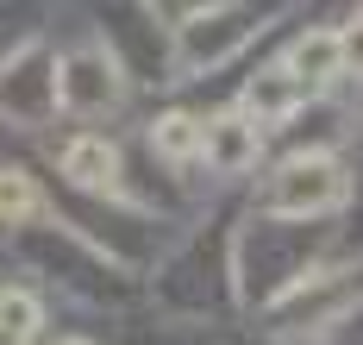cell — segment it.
<instances>
[{
	"label": "cell",
	"mask_w": 363,
	"mask_h": 345,
	"mask_svg": "<svg viewBox=\"0 0 363 345\" xmlns=\"http://www.w3.org/2000/svg\"><path fill=\"white\" fill-rule=\"evenodd\" d=\"M332 44H338V76H363V13L345 32H332Z\"/></svg>",
	"instance_id": "obj_11"
},
{
	"label": "cell",
	"mask_w": 363,
	"mask_h": 345,
	"mask_svg": "<svg viewBox=\"0 0 363 345\" xmlns=\"http://www.w3.org/2000/svg\"><path fill=\"white\" fill-rule=\"evenodd\" d=\"M63 345H88V339H63Z\"/></svg>",
	"instance_id": "obj_12"
},
{
	"label": "cell",
	"mask_w": 363,
	"mask_h": 345,
	"mask_svg": "<svg viewBox=\"0 0 363 345\" xmlns=\"http://www.w3.org/2000/svg\"><path fill=\"white\" fill-rule=\"evenodd\" d=\"M301 88H320V82L338 76V44H332V32H307V38L289 50V63H282Z\"/></svg>",
	"instance_id": "obj_6"
},
{
	"label": "cell",
	"mask_w": 363,
	"mask_h": 345,
	"mask_svg": "<svg viewBox=\"0 0 363 345\" xmlns=\"http://www.w3.org/2000/svg\"><path fill=\"white\" fill-rule=\"evenodd\" d=\"M301 94H307V88H301L289 70H263V76L245 88V101H251V114H257V119H282V114H294V107H301ZM257 119H251V126H257Z\"/></svg>",
	"instance_id": "obj_7"
},
{
	"label": "cell",
	"mask_w": 363,
	"mask_h": 345,
	"mask_svg": "<svg viewBox=\"0 0 363 345\" xmlns=\"http://www.w3.org/2000/svg\"><path fill=\"white\" fill-rule=\"evenodd\" d=\"M38 214V189L26 170H0V220L6 226H19V220H32Z\"/></svg>",
	"instance_id": "obj_10"
},
{
	"label": "cell",
	"mask_w": 363,
	"mask_h": 345,
	"mask_svg": "<svg viewBox=\"0 0 363 345\" xmlns=\"http://www.w3.org/2000/svg\"><path fill=\"white\" fill-rule=\"evenodd\" d=\"M32 333H38V295L6 289L0 295V345H32Z\"/></svg>",
	"instance_id": "obj_9"
},
{
	"label": "cell",
	"mask_w": 363,
	"mask_h": 345,
	"mask_svg": "<svg viewBox=\"0 0 363 345\" xmlns=\"http://www.w3.org/2000/svg\"><path fill=\"white\" fill-rule=\"evenodd\" d=\"M57 101L82 119H101L113 114L119 101H125V76H119V63H113L101 44H88V50H75L69 63H63V76H57Z\"/></svg>",
	"instance_id": "obj_1"
},
{
	"label": "cell",
	"mask_w": 363,
	"mask_h": 345,
	"mask_svg": "<svg viewBox=\"0 0 363 345\" xmlns=\"http://www.w3.org/2000/svg\"><path fill=\"white\" fill-rule=\"evenodd\" d=\"M345 195H351V182H345V170L332 157H294V163H282V176L269 182V207L276 214H326Z\"/></svg>",
	"instance_id": "obj_2"
},
{
	"label": "cell",
	"mask_w": 363,
	"mask_h": 345,
	"mask_svg": "<svg viewBox=\"0 0 363 345\" xmlns=\"http://www.w3.org/2000/svg\"><path fill=\"white\" fill-rule=\"evenodd\" d=\"M63 176H69L75 189H113V176H119V151H113L101 132H82L63 145Z\"/></svg>",
	"instance_id": "obj_4"
},
{
	"label": "cell",
	"mask_w": 363,
	"mask_h": 345,
	"mask_svg": "<svg viewBox=\"0 0 363 345\" xmlns=\"http://www.w3.org/2000/svg\"><path fill=\"white\" fill-rule=\"evenodd\" d=\"M150 151L169 157V163H188V157H201V119L188 114H163L150 126Z\"/></svg>",
	"instance_id": "obj_8"
},
{
	"label": "cell",
	"mask_w": 363,
	"mask_h": 345,
	"mask_svg": "<svg viewBox=\"0 0 363 345\" xmlns=\"http://www.w3.org/2000/svg\"><path fill=\"white\" fill-rule=\"evenodd\" d=\"M257 126L251 119H238V114H225V119H207L201 126V157L213 163V170H225V176H238V170H251L257 163Z\"/></svg>",
	"instance_id": "obj_3"
},
{
	"label": "cell",
	"mask_w": 363,
	"mask_h": 345,
	"mask_svg": "<svg viewBox=\"0 0 363 345\" xmlns=\"http://www.w3.org/2000/svg\"><path fill=\"white\" fill-rule=\"evenodd\" d=\"M251 13H219V19H194L188 26V57L182 63H213V57H225L238 38H251Z\"/></svg>",
	"instance_id": "obj_5"
}]
</instances>
